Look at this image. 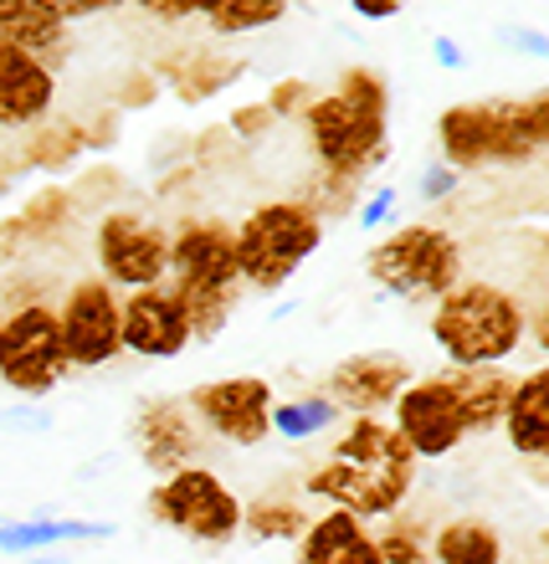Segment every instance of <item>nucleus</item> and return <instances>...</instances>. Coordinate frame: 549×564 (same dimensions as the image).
Here are the masks:
<instances>
[{
	"instance_id": "9b49d317",
	"label": "nucleus",
	"mask_w": 549,
	"mask_h": 564,
	"mask_svg": "<svg viewBox=\"0 0 549 564\" xmlns=\"http://www.w3.org/2000/svg\"><path fill=\"white\" fill-rule=\"evenodd\" d=\"M272 386L262 375H226V380H211V386H195L185 395L191 416L222 436L226 446H257L272 436Z\"/></svg>"
},
{
	"instance_id": "c9c22d12",
	"label": "nucleus",
	"mask_w": 549,
	"mask_h": 564,
	"mask_svg": "<svg viewBox=\"0 0 549 564\" xmlns=\"http://www.w3.org/2000/svg\"><path fill=\"white\" fill-rule=\"evenodd\" d=\"M431 57L442 62V67H452V73H458L462 62H467V52H462V46L452 42V36H431Z\"/></svg>"
},
{
	"instance_id": "0eeeda50",
	"label": "nucleus",
	"mask_w": 549,
	"mask_h": 564,
	"mask_svg": "<svg viewBox=\"0 0 549 564\" xmlns=\"http://www.w3.org/2000/svg\"><path fill=\"white\" fill-rule=\"evenodd\" d=\"M149 519L185 534L191 544L222 550L241 534V498L211 467H180L149 492Z\"/></svg>"
},
{
	"instance_id": "bb28decb",
	"label": "nucleus",
	"mask_w": 549,
	"mask_h": 564,
	"mask_svg": "<svg viewBox=\"0 0 549 564\" xmlns=\"http://www.w3.org/2000/svg\"><path fill=\"white\" fill-rule=\"evenodd\" d=\"M508 119L519 129V139L529 144V154L549 149V88L535 98H508Z\"/></svg>"
},
{
	"instance_id": "f8f14e48",
	"label": "nucleus",
	"mask_w": 549,
	"mask_h": 564,
	"mask_svg": "<svg viewBox=\"0 0 549 564\" xmlns=\"http://www.w3.org/2000/svg\"><path fill=\"white\" fill-rule=\"evenodd\" d=\"M390 411H396L390 426L411 442V452L421 462H442V457H452V452L467 442V421H462V411H458V395H452L446 370L427 375V380H411V386L401 390V401L390 405Z\"/></svg>"
},
{
	"instance_id": "423d86ee",
	"label": "nucleus",
	"mask_w": 549,
	"mask_h": 564,
	"mask_svg": "<svg viewBox=\"0 0 549 564\" xmlns=\"http://www.w3.org/2000/svg\"><path fill=\"white\" fill-rule=\"evenodd\" d=\"M365 272L396 303H437L462 282V247L442 226L411 221L375 241Z\"/></svg>"
},
{
	"instance_id": "cd10ccee",
	"label": "nucleus",
	"mask_w": 549,
	"mask_h": 564,
	"mask_svg": "<svg viewBox=\"0 0 549 564\" xmlns=\"http://www.w3.org/2000/svg\"><path fill=\"white\" fill-rule=\"evenodd\" d=\"M375 550H380V564H437L431 560V550L421 544V534L406 529V523L380 529V534H375Z\"/></svg>"
},
{
	"instance_id": "72a5a7b5",
	"label": "nucleus",
	"mask_w": 549,
	"mask_h": 564,
	"mask_svg": "<svg viewBox=\"0 0 549 564\" xmlns=\"http://www.w3.org/2000/svg\"><path fill=\"white\" fill-rule=\"evenodd\" d=\"M129 6H139V11L154 15V21H191L201 0H129Z\"/></svg>"
},
{
	"instance_id": "f03ea898",
	"label": "nucleus",
	"mask_w": 549,
	"mask_h": 564,
	"mask_svg": "<svg viewBox=\"0 0 549 564\" xmlns=\"http://www.w3.org/2000/svg\"><path fill=\"white\" fill-rule=\"evenodd\" d=\"M386 123H390V88L375 67H349L334 93H319L303 104V134L313 160L324 164L334 185H359L375 164L386 160Z\"/></svg>"
},
{
	"instance_id": "7c9ffc66",
	"label": "nucleus",
	"mask_w": 549,
	"mask_h": 564,
	"mask_svg": "<svg viewBox=\"0 0 549 564\" xmlns=\"http://www.w3.org/2000/svg\"><path fill=\"white\" fill-rule=\"evenodd\" d=\"M458 191V170H452V164H427V170H421V200H446V195Z\"/></svg>"
},
{
	"instance_id": "c85d7f7f",
	"label": "nucleus",
	"mask_w": 549,
	"mask_h": 564,
	"mask_svg": "<svg viewBox=\"0 0 549 564\" xmlns=\"http://www.w3.org/2000/svg\"><path fill=\"white\" fill-rule=\"evenodd\" d=\"M390 216H396V185H380V191L359 206V226H365V231H380Z\"/></svg>"
},
{
	"instance_id": "39448f33",
	"label": "nucleus",
	"mask_w": 549,
	"mask_h": 564,
	"mask_svg": "<svg viewBox=\"0 0 549 564\" xmlns=\"http://www.w3.org/2000/svg\"><path fill=\"white\" fill-rule=\"evenodd\" d=\"M324 247V216L313 200H262L237 226V268L247 293H278Z\"/></svg>"
},
{
	"instance_id": "f704fd0d",
	"label": "nucleus",
	"mask_w": 549,
	"mask_h": 564,
	"mask_svg": "<svg viewBox=\"0 0 549 564\" xmlns=\"http://www.w3.org/2000/svg\"><path fill=\"white\" fill-rule=\"evenodd\" d=\"M349 11L359 21H396L401 15V0H349Z\"/></svg>"
},
{
	"instance_id": "2eb2a0df",
	"label": "nucleus",
	"mask_w": 549,
	"mask_h": 564,
	"mask_svg": "<svg viewBox=\"0 0 549 564\" xmlns=\"http://www.w3.org/2000/svg\"><path fill=\"white\" fill-rule=\"evenodd\" d=\"M129 436H134L139 462H144L154 477H170V473H180V467H195V452H201V426H195L191 405L164 401V395L139 405Z\"/></svg>"
},
{
	"instance_id": "4be33fe9",
	"label": "nucleus",
	"mask_w": 549,
	"mask_h": 564,
	"mask_svg": "<svg viewBox=\"0 0 549 564\" xmlns=\"http://www.w3.org/2000/svg\"><path fill=\"white\" fill-rule=\"evenodd\" d=\"M437 149L452 170H483L488 164V104H452L437 119Z\"/></svg>"
},
{
	"instance_id": "1a4fd4ad",
	"label": "nucleus",
	"mask_w": 549,
	"mask_h": 564,
	"mask_svg": "<svg viewBox=\"0 0 549 564\" xmlns=\"http://www.w3.org/2000/svg\"><path fill=\"white\" fill-rule=\"evenodd\" d=\"M62 349L73 370H104L114 355H123V297L114 282L83 278L57 303Z\"/></svg>"
},
{
	"instance_id": "393cba45",
	"label": "nucleus",
	"mask_w": 549,
	"mask_h": 564,
	"mask_svg": "<svg viewBox=\"0 0 549 564\" xmlns=\"http://www.w3.org/2000/svg\"><path fill=\"white\" fill-rule=\"evenodd\" d=\"M313 513H303L298 503H288V498H257V503L241 508V529H247V539H257V544H298L303 539V529H309Z\"/></svg>"
},
{
	"instance_id": "2f4dec72",
	"label": "nucleus",
	"mask_w": 549,
	"mask_h": 564,
	"mask_svg": "<svg viewBox=\"0 0 549 564\" xmlns=\"http://www.w3.org/2000/svg\"><path fill=\"white\" fill-rule=\"evenodd\" d=\"M504 46H514V52H524V57H545L549 62V36H545V31L504 26Z\"/></svg>"
},
{
	"instance_id": "4c0bfd02",
	"label": "nucleus",
	"mask_w": 549,
	"mask_h": 564,
	"mask_svg": "<svg viewBox=\"0 0 549 564\" xmlns=\"http://www.w3.org/2000/svg\"><path fill=\"white\" fill-rule=\"evenodd\" d=\"M21 564H67V560H52V554H42V560H36V554H26Z\"/></svg>"
},
{
	"instance_id": "6ab92c4d",
	"label": "nucleus",
	"mask_w": 549,
	"mask_h": 564,
	"mask_svg": "<svg viewBox=\"0 0 549 564\" xmlns=\"http://www.w3.org/2000/svg\"><path fill=\"white\" fill-rule=\"evenodd\" d=\"M446 380H452L458 411L467 421V436L504 426L508 395H514V375H504V365H483V370H452L446 365Z\"/></svg>"
},
{
	"instance_id": "f257e3e1",
	"label": "nucleus",
	"mask_w": 549,
	"mask_h": 564,
	"mask_svg": "<svg viewBox=\"0 0 549 564\" xmlns=\"http://www.w3.org/2000/svg\"><path fill=\"white\" fill-rule=\"evenodd\" d=\"M421 457L401 431L380 416H349L329 462L303 477V492L319 503L355 513V519H390L411 498Z\"/></svg>"
},
{
	"instance_id": "a211bd4d",
	"label": "nucleus",
	"mask_w": 549,
	"mask_h": 564,
	"mask_svg": "<svg viewBox=\"0 0 549 564\" xmlns=\"http://www.w3.org/2000/svg\"><path fill=\"white\" fill-rule=\"evenodd\" d=\"M298 564H380L375 534L365 529V519L329 508L319 519H309L303 539H298Z\"/></svg>"
},
{
	"instance_id": "b1692460",
	"label": "nucleus",
	"mask_w": 549,
	"mask_h": 564,
	"mask_svg": "<svg viewBox=\"0 0 549 564\" xmlns=\"http://www.w3.org/2000/svg\"><path fill=\"white\" fill-rule=\"evenodd\" d=\"M195 15H206L216 36H252V31L278 26L288 15V0H201Z\"/></svg>"
},
{
	"instance_id": "c756f323",
	"label": "nucleus",
	"mask_w": 549,
	"mask_h": 564,
	"mask_svg": "<svg viewBox=\"0 0 549 564\" xmlns=\"http://www.w3.org/2000/svg\"><path fill=\"white\" fill-rule=\"evenodd\" d=\"M0 426L6 431H52V411H42V405H11V411H0Z\"/></svg>"
},
{
	"instance_id": "6e6552de",
	"label": "nucleus",
	"mask_w": 549,
	"mask_h": 564,
	"mask_svg": "<svg viewBox=\"0 0 549 564\" xmlns=\"http://www.w3.org/2000/svg\"><path fill=\"white\" fill-rule=\"evenodd\" d=\"M73 375L62 328L52 303H21L0 318V386H11L26 401H42Z\"/></svg>"
},
{
	"instance_id": "412c9836",
	"label": "nucleus",
	"mask_w": 549,
	"mask_h": 564,
	"mask_svg": "<svg viewBox=\"0 0 549 564\" xmlns=\"http://www.w3.org/2000/svg\"><path fill=\"white\" fill-rule=\"evenodd\" d=\"M0 42L26 46V52L57 67L62 46H67V21L46 0H0Z\"/></svg>"
},
{
	"instance_id": "4468645a",
	"label": "nucleus",
	"mask_w": 549,
	"mask_h": 564,
	"mask_svg": "<svg viewBox=\"0 0 549 564\" xmlns=\"http://www.w3.org/2000/svg\"><path fill=\"white\" fill-rule=\"evenodd\" d=\"M195 344L191 318L180 308V297L170 293V282L160 288H139L123 297V349L139 359H180Z\"/></svg>"
},
{
	"instance_id": "aec40b11",
	"label": "nucleus",
	"mask_w": 549,
	"mask_h": 564,
	"mask_svg": "<svg viewBox=\"0 0 549 564\" xmlns=\"http://www.w3.org/2000/svg\"><path fill=\"white\" fill-rule=\"evenodd\" d=\"M119 534L114 523H98V519H15V523H0V554H42V550H57V544H108Z\"/></svg>"
},
{
	"instance_id": "5701e85b",
	"label": "nucleus",
	"mask_w": 549,
	"mask_h": 564,
	"mask_svg": "<svg viewBox=\"0 0 549 564\" xmlns=\"http://www.w3.org/2000/svg\"><path fill=\"white\" fill-rule=\"evenodd\" d=\"M427 550L437 564H504V534L488 519H446Z\"/></svg>"
},
{
	"instance_id": "dca6fc26",
	"label": "nucleus",
	"mask_w": 549,
	"mask_h": 564,
	"mask_svg": "<svg viewBox=\"0 0 549 564\" xmlns=\"http://www.w3.org/2000/svg\"><path fill=\"white\" fill-rule=\"evenodd\" d=\"M57 108V67L26 46L0 42V129H36Z\"/></svg>"
},
{
	"instance_id": "f3484780",
	"label": "nucleus",
	"mask_w": 549,
	"mask_h": 564,
	"mask_svg": "<svg viewBox=\"0 0 549 564\" xmlns=\"http://www.w3.org/2000/svg\"><path fill=\"white\" fill-rule=\"evenodd\" d=\"M514 446V457L549 467V365L519 375L514 395H508V416L498 426Z\"/></svg>"
},
{
	"instance_id": "a878e982",
	"label": "nucleus",
	"mask_w": 549,
	"mask_h": 564,
	"mask_svg": "<svg viewBox=\"0 0 549 564\" xmlns=\"http://www.w3.org/2000/svg\"><path fill=\"white\" fill-rule=\"evenodd\" d=\"M334 421H340V405L329 401V395H288V401H272V436H288V442H313V436H324Z\"/></svg>"
},
{
	"instance_id": "20e7f679",
	"label": "nucleus",
	"mask_w": 549,
	"mask_h": 564,
	"mask_svg": "<svg viewBox=\"0 0 549 564\" xmlns=\"http://www.w3.org/2000/svg\"><path fill=\"white\" fill-rule=\"evenodd\" d=\"M524 339H529V308L498 282H458L431 303V344L452 370L504 365L508 355H519Z\"/></svg>"
},
{
	"instance_id": "ddd939ff",
	"label": "nucleus",
	"mask_w": 549,
	"mask_h": 564,
	"mask_svg": "<svg viewBox=\"0 0 549 564\" xmlns=\"http://www.w3.org/2000/svg\"><path fill=\"white\" fill-rule=\"evenodd\" d=\"M411 386V359L396 349H365V355H344L329 370V401L349 411V416H380L401 401Z\"/></svg>"
},
{
	"instance_id": "473e14b6",
	"label": "nucleus",
	"mask_w": 549,
	"mask_h": 564,
	"mask_svg": "<svg viewBox=\"0 0 549 564\" xmlns=\"http://www.w3.org/2000/svg\"><path fill=\"white\" fill-rule=\"evenodd\" d=\"M46 6H52L62 21H77V15H108V11H119V6H129V0H46Z\"/></svg>"
},
{
	"instance_id": "e433bc0d",
	"label": "nucleus",
	"mask_w": 549,
	"mask_h": 564,
	"mask_svg": "<svg viewBox=\"0 0 549 564\" xmlns=\"http://www.w3.org/2000/svg\"><path fill=\"white\" fill-rule=\"evenodd\" d=\"M529 334H535V344H539V355H549V297L535 308V318H529Z\"/></svg>"
},
{
	"instance_id": "7ed1b4c3",
	"label": "nucleus",
	"mask_w": 549,
	"mask_h": 564,
	"mask_svg": "<svg viewBox=\"0 0 549 564\" xmlns=\"http://www.w3.org/2000/svg\"><path fill=\"white\" fill-rule=\"evenodd\" d=\"M170 293L191 318V334L211 344L226 328L241 288L237 268V226L216 221V216H191L170 231Z\"/></svg>"
},
{
	"instance_id": "9d476101",
	"label": "nucleus",
	"mask_w": 549,
	"mask_h": 564,
	"mask_svg": "<svg viewBox=\"0 0 549 564\" xmlns=\"http://www.w3.org/2000/svg\"><path fill=\"white\" fill-rule=\"evenodd\" d=\"M93 252H98V272L114 288H160L170 278V231L160 221H144L134 210H114L98 221V237H93Z\"/></svg>"
}]
</instances>
